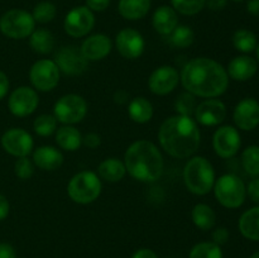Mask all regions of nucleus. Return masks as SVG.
<instances>
[{"instance_id":"obj_1","label":"nucleus","mask_w":259,"mask_h":258,"mask_svg":"<svg viewBox=\"0 0 259 258\" xmlns=\"http://www.w3.org/2000/svg\"><path fill=\"white\" fill-rule=\"evenodd\" d=\"M180 81L187 93L204 99L223 95L229 86V76L224 66L207 57H197L184 66Z\"/></svg>"},{"instance_id":"obj_2","label":"nucleus","mask_w":259,"mask_h":258,"mask_svg":"<svg viewBox=\"0 0 259 258\" xmlns=\"http://www.w3.org/2000/svg\"><path fill=\"white\" fill-rule=\"evenodd\" d=\"M197 123L191 116L176 115L167 118L158 131V141L162 149L174 158H189L200 147Z\"/></svg>"},{"instance_id":"obj_3","label":"nucleus","mask_w":259,"mask_h":258,"mask_svg":"<svg viewBox=\"0 0 259 258\" xmlns=\"http://www.w3.org/2000/svg\"><path fill=\"white\" fill-rule=\"evenodd\" d=\"M126 172L142 182H154L163 174V157L158 147L147 139H139L124 154Z\"/></svg>"},{"instance_id":"obj_4","label":"nucleus","mask_w":259,"mask_h":258,"mask_svg":"<svg viewBox=\"0 0 259 258\" xmlns=\"http://www.w3.org/2000/svg\"><path fill=\"white\" fill-rule=\"evenodd\" d=\"M215 169L211 162L202 156L190 158L184 168V182L187 190L195 195H206L215 184Z\"/></svg>"},{"instance_id":"obj_5","label":"nucleus","mask_w":259,"mask_h":258,"mask_svg":"<svg viewBox=\"0 0 259 258\" xmlns=\"http://www.w3.org/2000/svg\"><path fill=\"white\" fill-rule=\"evenodd\" d=\"M101 180L95 172L81 171L70 180L67 194L76 204L86 205L95 201L101 194Z\"/></svg>"},{"instance_id":"obj_6","label":"nucleus","mask_w":259,"mask_h":258,"mask_svg":"<svg viewBox=\"0 0 259 258\" xmlns=\"http://www.w3.org/2000/svg\"><path fill=\"white\" fill-rule=\"evenodd\" d=\"M214 194L218 202L227 209H238L244 204L247 187L239 176L227 174L215 180Z\"/></svg>"},{"instance_id":"obj_7","label":"nucleus","mask_w":259,"mask_h":258,"mask_svg":"<svg viewBox=\"0 0 259 258\" xmlns=\"http://www.w3.org/2000/svg\"><path fill=\"white\" fill-rule=\"evenodd\" d=\"M35 29L32 13L24 9H10L0 17V32L12 39H24Z\"/></svg>"},{"instance_id":"obj_8","label":"nucleus","mask_w":259,"mask_h":258,"mask_svg":"<svg viewBox=\"0 0 259 258\" xmlns=\"http://www.w3.org/2000/svg\"><path fill=\"white\" fill-rule=\"evenodd\" d=\"M88 114V103L77 94H67L56 101L53 106V115L57 121L65 125L80 123Z\"/></svg>"},{"instance_id":"obj_9","label":"nucleus","mask_w":259,"mask_h":258,"mask_svg":"<svg viewBox=\"0 0 259 258\" xmlns=\"http://www.w3.org/2000/svg\"><path fill=\"white\" fill-rule=\"evenodd\" d=\"M60 68L53 60L43 58L33 63L29 70V80L34 90L47 93L60 82Z\"/></svg>"},{"instance_id":"obj_10","label":"nucleus","mask_w":259,"mask_h":258,"mask_svg":"<svg viewBox=\"0 0 259 258\" xmlns=\"http://www.w3.org/2000/svg\"><path fill=\"white\" fill-rule=\"evenodd\" d=\"M95 25V15L88 7H76L66 14L63 28L70 37L81 38L88 35Z\"/></svg>"},{"instance_id":"obj_11","label":"nucleus","mask_w":259,"mask_h":258,"mask_svg":"<svg viewBox=\"0 0 259 258\" xmlns=\"http://www.w3.org/2000/svg\"><path fill=\"white\" fill-rule=\"evenodd\" d=\"M212 147L219 157L225 159L232 158L242 147V137L234 126L223 125L217 129L212 136Z\"/></svg>"},{"instance_id":"obj_12","label":"nucleus","mask_w":259,"mask_h":258,"mask_svg":"<svg viewBox=\"0 0 259 258\" xmlns=\"http://www.w3.org/2000/svg\"><path fill=\"white\" fill-rule=\"evenodd\" d=\"M39 104V98L34 89L29 86H20L10 94L8 99V108L13 115L24 118L35 111Z\"/></svg>"},{"instance_id":"obj_13","label":"nucleus","mask_w":259,"mask_h":258,"mask_svg":"<svg viewBox=\"0 0 259 258\" xmlns=\"http://www.w3.org/2000/svg\"><path fill=\"white\" fill-rule=\"evenodd\" d=\"M55 62L63 73L77 76L85 72L89 61L82 56L80 47L65 46V47H61L56 53Z\"/></svg>"},{"instance_id":"obj_14","label":"nucleus","mask_w":259,"mask_h":258,"mask_svg":"<svg viewBox=\"0 0 259 258\" xmlns=\"http://www.w3.org/2000/svg\"><path fill=\"white\" fill-rule=\"evenodd\" d=\"M33 144L34 142L30 133L22 128L8 129L2 137V146L4 151L17 158L29 156Z\"/></svg>"},{"instance_id":"obj_15","label":"nucleus","mask_w":259,"mask_h":258,"mask_svg":"<svg viewBox=\"0 0 259 258\" xmlns=\"http://www.w3.org/2000/svg\"><path fill=\"white\" fill-rule=\"evenodd\" d=\"M115 47L120 56L126 60H137L143 55L146 42L138 30L133 28H124L116 34Z\"/></svg>"},{"instance_id":"obj_16","label":"nucleus","mask_w":259,"mask_h":258,"mask_svg":"<svg viewBox=\"0 0 259 258\" xmlns=\"http://www.w3.org/2000/svg\"><path fill=\"white\" fill-rule=\"evenodd\" d=\"M180 82V73L175 67L168 65L157 67L148 78L149 90L154 95L164 96L171 94Z\"/></svg>"},{"instance_id":"obj_17","label":"nucleus","mask_w":259,"mask_h":258,"mask_svg":"<svg viewBox=\"0 0 259 258\" xmlns=\"http://www.w3.org/2000/svg\"><path fill=\"white\" fill-rule=\"evenodd\" d=\"M194 116L197 123L205 126L219 125L227 118V106L219 99H206L197 104Z\"/></svg>"},{"instance_id":"obj_18","label":"nucleus","mask_w":259,"mask_h":258,"mask_svg":"<svg viewBox=\"0 0 259 258\" xmlns=\"http://www.w3.org/2000/svg\"><path fill=\"white\" fill-rule=\"evenodd\" d=\"M233 120L235 125L245 132H250L259 125V103L253 98L240 100L234 108Z\"/></svg>"},{"instance_id":"obj_19","label":"nucleus","mask_w":259,"mask_h":258,"mask_svg":"<svg viewBox=\"0 0 259 258\" xmlns=\"http://www.w3.org/2000/svg\"><path fill=\"white\" fill-rule=\"evenodd\" d=\"M113 48V42L110 38L103 33L93 34L86 38L81 45L80 50L83 57L90 61H100L105 58Z\"/></svg>"},{"instance_id":"obj_20","label":"nucleus","mask_w":259,"mask_h":258,"mask_svg":"<svg viewBox=\"0 0 259 258\" xmlns=\"http://www.w3.org/2000/svg\"><path fill=\"white\" fill-rule=\"evenodd\" d=\"M258 63L253 57L247 55L237 56L229 62L227 72L229 78L235 81H248L257 73Z\"/></svg>"},{"instance_id":"obj_21","label":"nucleus","mask_w":259,"mask_h":258,"mask_svg":"<svg viewBox=\"0 0 259 258\" xmlns=\"http://www.w3.org/2000/svg\"><path fill=\"white\" fill-rule=\"evenodd\" d=\"M33 163L43 171H56L62 166L63 154L52 146H40L33 152Z\"/></svg>"},{"instance_id":"obj_22","label":"nucleus","mask_w":259,"mask_h":258,"mask_svg":"<svg viewBox=\"0 0 259 258\" xmlns=\"http://www.w3.org/2000/svg\"><path fill=\"white\" fill-rule=\"evenodd\" d=\"M152 24L157 33L161 35H169L179 25V14L169 5H162L153 13Z\"/></svg>"},{"instance_id":"obj_23","label":"nucleus","mask_w":259,"mask_h":258,"mask_svg":"<svg viewBox=\"0 0 259 258\" xmlns=\"http://www.w3.org/2000/svg\"><path fill=\"white\" fill-rule=\"evenodd\" d=\"M238 227L243 237L259 242V205L250 207L240 215Z\"/></svg>"},{"instance_id":"obj_24","label":"nucleus","mask_w":259,"mask_h":258,"mask_svg":"<svg viewBox=\"0 0 259 258\" xmlns=\"http://www.w3.org/2000/svg\"><path fill=\"white\" fill-rule=\"evenodd\" d=\"M151 9V0H119L118 12L124 19L139 20Z\"/></svg>"},{"instance_id":"obj_25","label":"nucleus","mask_w":259,"mask_h":258,"mask_svg":"<svg viewBox=\"0 0 259 258\" xmlns=\"http://www.w3.org/2000/svg\"><path fill=\"white\" fill-rule=\"evenodd\" d=\"M56 143L65 151L75 152L82 144V134L72 125H63L56 131Z\"/></svg>"},{"instance_id":"obj_26","label":"nucleus","mask_w":259,"mask_h":258,"mask_svg":"<svg viewBox=\"0 0 259 258\" xmlns=\"http://www.w3.org/2000/svg\"><path fill=\"white\" fill-rule=\"evenodd\" d=\"M128 114L129 118L136 123H148L153 116V105L148 99L143 98V96H137L129 101Z\"/></svg>"},{"instance_id":"obj_27","label":"nucleus","mask_w":259,"mask_h":258,"mask_svg":"<svg viewBox=\"0 0 259 258\" xmlns=\"http://www.w3.org/2000/svg\"><path fill=\"white\" fill-rule=\"evenodd\" d=\"M98 172L100 179L108 182H119L124 179L126 174L125 164L119 158H106L99 164Z\"/></svg>"},{"instance_id":"obj_28","label":"nucleus","mask_w":259,"mask_h":258,"mask_svg":"<svg viewBox=\"0 0 259 258\" xmlns=\"http://www.w3.org/2000/svg\"><path fill=\"white\" fill-rule=\"evenodd\" d=\"M191 219L200 230L212 229L217 223V215L211 206L207 204H196L191 211Z\"/></svg>"},{"instance_id":"obj_29","label":"nucleus","mask_w":259,"mask_h":258,"mask_svg":"<svg viewBox=\"0 0 259 258\" xmlns=\"http://www.w3.org/2000/svg\"><path fill=\"white\" fill-rule=\"evenodd\" d=\"M29 45L35 53L47 55L55 48V37L50 30L39 28L33 30L32 34L29 35Z\"/></svg>"},{"instance_id":"obj_30","label":"nucleus","mask_w":259,"mask_h":258,"mask_svg":"<svg viewBox=\"0 0 259 258\" xmlns=\"http://www.w3.org/2000/svg\"><path fill=\"white\" fill-rule=\"evenodd\" d=\"M232 40L235 50L244 53V55L255 51V48H257V45H258L257 35H255L252 30L245 29V28L235 30L234 34H233Z\"/></svg>"},{"instance_id":"obj_31","label":"nucleus","mask_w":259,"mask_h":258,"mask_svg":"<svg viewBox=\"0 0 259 258\" xmlns=\"http://www.w3.org/2000/svg\"><path fill=\"white\" fill-rule=\"evenodd\" d=\"M242 166L249 176L259 177V146H248L242 153Z\"/></svg>"},{"instance_id":"obj_32","label":"nucleus","mask_w":259,"mask_h":258,"mask_svg":"<svg viewBox=\"0 0 259 258\" xmlns=\"http://www.w3.org/2000/svg\"><path fill=\"white\" fill-rule=\"evenodd\" d=\"M169 40L177 48H187L194 43L195 33L189 25H177L169 34Z\"/></svg>"},{"instance_id":"obj_33","label":"nucleus","mask_w":259,"mask_h":258,"mask_svg":"<svg viewBox=\"0 0 259 258\" xmlns=\"http://www.w3.org/2000/svg\"><path fill=\"white\" fill-rule=\"evenodd\" d=\"M189 258H223V250L214 242L197 243L190 250Z\"/></svg>"},{"instance_id":"obj_34","label":"nucleus","mask_w":259,"mask_h":258,"mask_svg":"<svg viewBox=\"0 0 259 258\" xmlns=\"http://www.w3.org/2000/svg\"><path fill=\"white\" fill-rule=\"evenodd\" d=\"M57 119L52 114H40L33 123V129L40 137H50L57 131Z\"/></svg>"},{"instance_id":"obj_35","label":"nucleus","mask_w":259,"mask_h":258,"mask_svg":"<svg viewBox=\"0 0 259 258\" xmlns=\"http://www.w3.org/2000/svg\"><path fill=\"white\" fill-rule=\"evenodd\" d=\"M57 14V8L53 3L51 2H40L33 9V18H34L35 23H40V24H46V23L52 22Z\"/></svg>"},{"instance_id":"obj_36","label":"nucleus","mask_w":259,"mask_h":258,"mask_svg":"<svg viewBox=\"0 0 259 258\" xmlns=\"http://www.w3.org/2000/svg\"><path fill=\"white\" fill-rule=\"evenodd\" d=\"M196 96L190 93H182L177 96L175 101V109H176L179 115L184 116H192L196 110Z\"/></svg>"},{"instance_id":"obj_37","label":"nucleus","mask_w":259,"mask_h":258,"mask_svg":"<svg viewBox=\"0 0 259 258\" xmlns=\"http://www.w3.org/2000/svg\"><path fill=\"white\" fill-rule=\"evenodd\" d=\"M172 8L182 15H196L204 9L206 0H171Z\"/></svg>"},{"instance_id":"obj_38","label":"nucleus","mask_w":259,"mask_h":258,"mask_svg":"<svg viewBox=\"0 0 259 258\" xmlns=\"http://www.w3.org/2000/svg\"><path fill=\"white\" fill-rule=\"evenodd\" d=\"M14 172L20 180H29L34 174V163L27 157H19L15 161Z\"/></svg>"},{"instance_id":"obj_39","label":"nucleus","mask_w":259,"mask_h":258,"mask_svg":"<svg viewBox=\"0 0 259 258\" xmlns=\"http://www.w3.org/2000/svg\"><path fill=\"white\" fill-rule=\"evenodd\" d=\"M229 230L225 227H219L212 232V242L218 245H223L229 240Z\"/></svg>"},{"instance_id":"obj_40","label":"nucleus","mask_w":259,"mask_h":258,"mask_svg":"<svg viewBox=\"0 0 259 258\" xmlns=\"http://www.w3.org/2000/svg\"><path fill=\"white\" fill-rule=\"evenodd\" d=\"M247 195L253 202L259 205V177H254L247 186Z\"/></svg>"},{"instance_id":"obj_41","label":"nucleus","mask_w":259,"mask_h":258,"mask_svg":"<svg viewBox=\"0 0 259 258\" xmlns=\"http://www.w3.org/2000/svg\"><path fill=\"white\" fill-rule=\"evenodd\" d=\"M110 5V0H86V7L91 12H104Z\"/></svg>"},{"instance_id":"obj_42","label":"nucleus","mask_w":259,"mask_h":258,"mask_svg":"<svg viewBox=\"0 0 259 258\" xmlns=\"http://www.w3.org/2000/svg\"><path fill=\"white\" fill-rule=\"evenodd\" d=\"M82 143L85 144L86 147H89V148L95 149L100 146L101 138L99 134L93 133V132H91V133H86L85 136L82 137Z\"/></svg>"},{"instance_id":"obj_43","label":"nucleus","mask_w":259,"mask_h":258,"mask_svg":"<svg viewBox=\"0 0 259 258\" xmlns=\"http://www.w3.org/2000/svg\"><path fill=\"white\" fill-rule=\"evenodd\" d=\"M0 258H17L15 249L9 243H0Z\"/></svg>"},{"instance_id":"obj_44","label":"nucleus","mask_w":259,"mask_h":258,"mask_svg":"<svg viewBox=\"0 0 259 258\" xmlns=\"http://www.w3.org/2000/svg\"><path fill=\"white\" fill-rule=\"evenodd\" d=\"M9 78L3 71H0V100L7 96L8 91H9Z\"/></svg>"},{"instance_id":"obj_45","label":"nucleus","mask_w":259,"mask_h":258,"mask_svg":"<svg viewBox=\"0 0 259 258\" xmlns=\"http://www.w3.org/2000/svg\"><path fill=\"white\" fill-rule=\"evenodd\" d=\"M9 211H10L9 201H8V199L4 196V195L0 194V222L4 220L5 218L9 215Z\"/></svg>"},{"instance_id":"obj_46","label":"nucleus","mask_w":259,"mask_h":258,"mask_svg":"<svg viewBox=\"0 0 259 258\" xmlns=\"http://www.w3.org/2000/svg\"><path fill=\"white\" fill-rule=\"evenodd\" d=\"M228 4V0H206V5L210 10L219 12L223 10Z\"/></svg>"},{"instance_id":"obj_47","label":"nucleus","mask_w":259,"mask_h":258,"mask_svg":"<svg viewBox=\"0 0 259 258\" xmlns=\"http://www.w3.org/2000/svg\"><path fill=\"white\" fill-rule=\"evenodd\" d=\"M132 258H158V255L153 252V250L148 249V248H142V249H138Z\"/></svg>"},{"instance_id":"obj_48","label":"nucleus","mask_w":259,"mask_h":258,"mask_svg":"<svg viewBox=\"0 0 259 258\" xmlns=\"http://www.w3.org/2000/svg\"><path fill=\"white\" fill-rule=\"evenodd\" d=\"M247 10L249 14L259 17V0H248Z\"/></svg>"},{"instance_id":"obj_49","label":"nucleus","mask_w":259,"mask_h":258,"mask_svg":"<svg viewBox=\"0 0 259 258\" xmlns=\"http://www.w3.org/2000/svg\"><path fill=\"white\" fill-rule=\"evenodd\" d=\"M128 99H129L128 93H126V91H124V90L116 91L115 95H114V100H115V103H118V104L126 103V101H128Z\"/></svg>"},{"instance_id":"obj_50","label":"nucleus","mask_w":259,"mask_h":258,"mask_svg":"<svg viewBox=\"0 0 259 258\" xmlns=\"http://www.w3.org/2000/svg\"><path fill=\"white\" fill-rule=\"evenodd\" d=\"M249 258H259V250H258V252L253 253V254H252V255H250V257H249Z\"/></svg>"},{"instance_id":"obj_51","label":"nucleus","mask_w":259,"mask_h":258,"mask_svg":"<svg viewBox=\"0 0 259 258\" xmlns=\"http://www.w3.org/2000/svg\"><path fill=\"white\" fill-rule=\"evenodd\" d=\"M255 53H257V58H258V61H259V43L257 45V48H255Z\"/></svg>"},{"instance_id":"obj_52","label":"nucleus","mask_w":259,"mask_h":258,"mask_svg":"<svg viewBox=\"0 0 259 258\" xmlns=\"http://www.w3.org/2000/svg\"><path fill=\"white\" fill-rule=\"evenodd\" d=\"M233 2H235V3H240V2H244V0H233Z\"/></svg>"}]
</instances>
